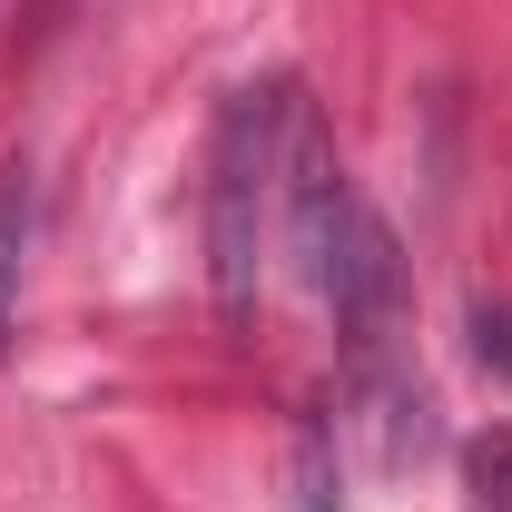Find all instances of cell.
<instances>
[{
  "label": "cell",
  "instance_id": "6da1fadb",
  "mask_svg": "<svg viewBox=\"0 0 512 512\" xmlns=\"http://www.w3.org/2000/svg\"><path fill=\"white\" fill-rule=\"evenodd\" d=\"M276 217H286V247H296V276L316 286L335 325L355 335V355H384V335L404 316V256H394V227H384L365 188L335 168L316 109L296 99L286 119V188H276Z\"/></svg>",
  "mask_w": 512,
  "mask_h": 512
},
{
  "label": "cell",
  "instance_id": "7a4b0ae2",
  "mask_svg": "<svg viewBox=\"0 0 512 512\" xmlns=\"http://www.w3.org/2000/svg\"><path fill=\"white\" fill-rule=\"evenodd\" d=\"M286 119H296V79H266V89H237L207 138V276H217L227 325L256 306V266H266V227L286 188Z\"/></svg>",
  "mask_w": 512,
  "mask_h": 512
},
{
  "label": "cell",
  "instance_id": "3957f363",
  "mask_svg": "<svg viewBox=\"0 0 512 512\" xmlns=\"http://www.w3.org/2000/svg\"><path fill=\"white\" fill-rule=\"evenodd\" d=\"M30 217H40L30 158H0V355H10V325H20V276H30Z\"/></svg>",
  "mask_w": 512,
  "mask_h": 512
},
{
  "label": "cell",
  "instance_id": "277c9868",
  "mask_svg": "<svg viewBox=\"0 0 512 512\" xmlns=\"http://www.w3.org/2000/svg\"><path fill=\"white\" fill-rule=\"evenodd\" d=\"M473 512H512V434L473 444Z\"/></svg>",
  "mask_w": 512,
  "mask_h": 512
},
{
  "label": "cell",
  "instance_id": "5b68a950",
  "mask_svg": "<svg viewBox=\"0 0 512 512\" xmlns=\"http://www.w3.org/2000/svg\"><path fill=\"white\" fill-rule=\"evenodd\" d=\"M40 10H60V0H40Z\"/></svg>",
  "mask_w": 512,
  "mask_h": 512
}]
</instances>
